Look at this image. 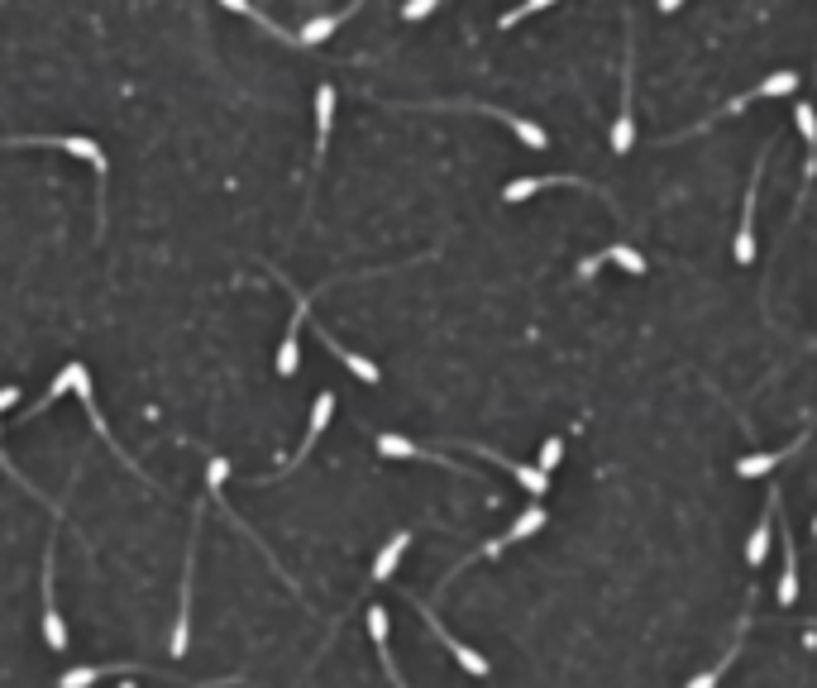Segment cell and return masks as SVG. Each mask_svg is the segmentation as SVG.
Masks as SVG:
<instances>
[{
  "instance_id": "1",
  "label": "cell",
  "mask_w": 817,
  "mask_h": 688,
  "mask_svg": "<svg viewBox=\"0 0 817 688\" xmlns=\"http://www.w3.org/2000/svg\"><path fill=\"white\" fill-rule=\"evenodd\" d=\"M0 144H15V149H39V144H53V149H67V153H77V158H86L91 168H96V177L101 182H110V158L101 153V144L96 139H86V134H5Z\"/></svg>"
},
{
  "instance_id": "2",
  "label": "cell",
  "mask_w": 817,
  "mask_h": 688,
  "mask_svg": "<svg viewBox=\"0 0 817 688\" xmlns=\"http://www.w3.org/2000/svg\"><path fill=\"white\" fill-rule=\"evenodd\" d=\"M631 86H636V39H631V15H626V67H622V115L612 125V153H631L636 144V115H631Z\"/></svg>"
},
{
  "instance_id": "3",
  "label": "cell",
  "mask_w": 817,
  "mask_h": 688,
  "mask_svg": "<svg viewBox=\"0 0 817 688\" xmlns=\"http://www.w3.org/2000/svg\"><path fill=\"white\" fill-rule=\"evenodd\" d=\"M196 536H201V512L192 516V536H187V564H182V607H177V626H172V645L168 655H187L192 641V569H196Z\"/></svg>"
},
{
  "instance_id": "4",
  "label": "cell",
  "mask_w": 817,
  "mask_h": 688,
  "mask_svg": "<svg viewBox=\"0 0 817 688\" xmlns=\"http://www.w3.org/2000/svg\"><path fill=\"white\" fill-rule=\"evenodd\" d=\"M770 153V149H765ZM765 153L755 158V168H751V187H746V206H741V230H736V244H731V254H736V263L746 268V263H755V201H760V172H765Z\"/></svg>"
},
{
  "instance_id": "5",
  "label": "cell",
  "mask_w": 817,
  "mask_h": 688,
  "mask_svg": "<svg viewBox=\"0 0 817 688\" xmlns=\"http://www.w3.org/2000/svg\"><path fill=\"white\" fill-rule=\"evenodd\" d=\"M43 641L53 650H67V622L53 602V545H43Z\"/></svg>"
},
{
  "instance_id": "6",
  "label": "cell",
  "mask_w": 817,
  "mask_h": 688,
  "mask_svg": "<svg viewBox=\"0 0 817 688\" xmlns=\"http://www.w3.org/2000/svg\"><path fill=\"white\" fill-rule=\"evenodd\" d=\"M454 106L478 110V115H493V120H502V125L512 129V134L521 139V144H526V149H550V134H545L536 120H526V115H512V110H497V106H478V101H454Z\"/></svg>"
},
{
  "instance_id": "7",
  "label": "cell",
  "mask_w": 817,
  "mask_h": 688,
  "mask_svg": "<svg viewBox=\"0 0 817 688\" xmlns=\"http://www.w3.org/2000/svg\"><path fill=\"white\" fill-rule=\"evenodd\" d=\"M411 602H416V598H411ZM416 612H421V622H426L430 631H435V636H440V641H445V650H454V660H459V665L469 669L473 679H483V674H488V660H483V655H478V650H469V645H464V641H454V636H450V631H445V626H440V617H435V612H430L426 602H416Z\"/></svg>"
},
{
  "instance_id": "8",
  "label": "cell",
  "mask_w": 817,
  "mask_h": 688,
  "mask_svg": "<svg viewBox=\"0 0 817 688\" xmlns=\"http://www.w3.org/2000/svg\"><path fill=\"white\" fill-rule=\"evenodd\" d=\"M779 540H784V574H779V588H774V598H779V607H794V602H798V550H794V540H789L784 502H779Z\"/></svg>"
},
{
  "instance_id": "9",
  "label": "cell",
  "mask_w": 817,
  "mask_h": 688,
  "mask_svg": "<svg viewBox=\"0 0 817 688\" xmlns=\"http://www.w3.org/2000/svg\"><path fill=\"white\" fill-rule=\"evenodd\" d=\"M330 416H335V392H321V397H316V402H311V430H306V440H301V450L292 454V459H287V464H282L278 473L297 469L301 459H306V454H311V445H316V440H321V435H325V426H330ZM278 473H273V478H278Z\"/></svg>"
},
{
  "instance_id": "10",
  "label": "cell",
  "mask_w": 817,
  "mask_h": 688,
  "mask_svg": "<svg viewBox=\"0 0 817 688\" xmlns=\"http://www.w3.org/2000/svg\"><path fill=\"white\" fill-rule=\"evenodd\" d=\"M536 531H545V507H540V502H531V507H526V512H521V516H516V521H512V526H507V531H502V536L483 545V555H497L502 545H516V540H531V536H536Z\"/></svg>"
},
{
  "instance_id": "11",
  "label": "cell",
  "mask_w": 817,
  "mask_h": 688,
  "mask_svg": "<svg viewBox=\"0 0 817 688\" xmlns=\"http://www.w3.org/2000/svg\"><path fill=\"white\" fill-rule=\"evenodd\" d=\"M550 187H588L583 177H512L507 187H502V201L512 206V201H531L536 192H550Z\"/></svg>"
},
{
  "instance_id": "12",
  "label": "cell",
  "mask_w": 817,
  "mask_h": 688,
  "mask_svg": "<svg viewBox=\"0 0 817 688\" xmlns=\"http://www.w3.org/2000/svg\"><path fill=\"white\" fill-rule=\"evenodd\" d=\"M316 335H321V344H325V349H330V354H335V359H340L344 368H349V373H354V378H359V383H368V387H378V383H383V373H378V364H368L364 354H354V349H344V344L335 340L330 330H316Z\"/></svg>"
},
{
  "instance_id": "13",
  "label": "cell",
  "mask_w": 817,
  "mask_h": 688,
  "mask_svg": "<svg viewBox=\"0 0 817 688\" xmlns=\"http://www.w3.org/2000/svg\"><path fill=\"white\" fill-rule=\"evenodd\" d=\"M330 125H335V86L325 82L316 86V153H311V168L321 172L325 144H330Z\"/></svg>"
},
{
  "instance_id": "14",
  "label": "cell",
  "mask_w": 817,
  "mask_h": 688,
  "mask_svg": "<svg viewBox=\"0 0 817 688\" xmlns=\"http://www.w3.org/2000/svg\"><path fill=\"white\" fill-rule=\"evenodd\" d=\"M378 454L383 459H416V464H445V469H454V459H440V454H430V450H421V445H411L407 435H378Z\"/></svg>"
},
{
  "instance_id": "15",
  "label": "cell",
  "mask_w": 817,
  "mask_h": 688,
  "mask_svg": "<svg viewBox=\"0 0 817 688\" xmlns=\"http://www.w3.org/2000/svg\"><path fill=\"white\" fill-rule=\"evenodd\" d=\"M803 445H808V430H803V435H798V440H794V445H789V450H770V454H746V459H736V478H765V473H770V469H779V464H784V459H789V454H798V450H803Z\"/></svg>"
},
{
  "instance_id": "16",
  "label": "cell",
  "mask_w": 817,
  "mask_h": 688,
  "mask_svg": "<svg viewBox=\"0 0 817 688\" xmlns=\"http://www.w3.org/2000/svg\"><path fill=\"white\" fill-rule=\"evenodd\" d=\"M292 297H297V311H292L287 340H282V349H278V373H282V378H292V373H297V340H301V321H306V306H311V297H306V292H292Z\"/></svg>"
},
{
  "instance_id": "17",
  "label": "cell",
  "mask_w": 817,
  "mask_h": 688,
  "mask_svg": "<svg viewBox=\"0 0 817 688\" xmlns=\"http://www.w3.org/2000/svg\"><path fill=\"white\" fill-rule=\"evenodd\" d=\"M779 497H784V493H770V507H765L760 526H755L751 540H746V564H751V569H760V564H765V555H770V536H774L770 521H774V512H779Z\"/></svg>"
},
{
  "instance_id": "18",
  "label": "cell",
  "mask_w": 817,
  "mask_h": 688,
  "mask_svg": "<svg viewBox=\"0 0 817 688\" xmlns=\"http://www.w3.org/2000/svg\"><path fill=\"white\" fill-rule=\"evenodd\" d=\"M794 125L803 134V144H808V172H803V187H813L817 182V110L808 101H798L794 106Z\"/></svg>"
},
{
  "instance_id": "19",
  "label": "cell",
  "mask_w": 817,
  "mask_h": 688,
  "mask_svg": "<svg viewBox=\"0 0 817 688\" xmlns=\"http://www.w3.org/2000/svg\"><path fill=\"white\" fill-rule=\"evenodd\" d=\"M15 402H20V387H15V383H5V387H0V411H5V407H15ZM0 469L10 473V478H15V483H20V488H24V493H29V497H39V502H43V507H48V512H53V516H63V507H53V502H48V497H43L39 488H34V483H29V478H24V473L15 469V464L5 459V450H0Z\"/></svg>"
},
{
  "instance_id": "20",
  "label": "cell",
  "mask_w": 817,
  "mask_h": 688,
  "mask_svg": "<svg viewBox=\"0 0 817 688\" xmlns=\"http://www.w3.org/2000/svg\"><path fill=\"white\" fill-rule=\"evenodd\" d=\"M359 5H364V0H349V5H344L340 15H321V20L301 24L297 43H301V48H316V43H325V39H330V34H335V29H340L344 20H349V15H354V10H359Z\"/></svg>"
},
{
  "instance_id": "21",
  "label": "cell",
  "mask_w": 817,
  "mask_h": 688,
  "mask_svg": "<svg viewBox=\"0 0 817 688\" xmlns=\"http://www.w3.org/2000/svg\"><path fill=\"white\" fill-rule=\"evenodd\" d=\"M407 550H411V531H397V536H392L383 550H378V559H373V574H368V579H373V583H387L392 574H397V564H402V555H407Z\"/></svg>"
},
{
  "instance_id": "22",
  "label": "cell",
  "mask_w": 817,
  "mask_h": 688,
  "mask_svg": "<svg viewBox=\"0 0 817 688\" xmlns=\"http://www.w3.org/2000/svg\"><path fill=\"white\" fill-rule=\"evenodd\" d=\"M106 674H134V665H86V669H67L58 688H91L96 679H106Z\"/></svg>"
},
{
  "instance_id": "23",
  "label": "cell",
  "mask_w": 817,
  "mask_h": 688,
  "mask_svg": "<svg viewBox=\"0 0 817 688\" xmlns=\"http://www.w3.org/2000/svg\"><path fill=\"white\" fill-rule=\"evenodd\" d=\"M507 473H512V478H516V483H521V488H526L531 497H545V493H550V473H540L536 464H507Z\"/></svg>"
},
{
  "instance_id": "24",
  "label": "cell",
  "mask_w": 817,
  "mask_h": 688,
  "mask_svg": "<svg viewBox=\"0 0 817 688\" xmlns=\"http://www.w3.org/2000/svg\"><path fill=\"white\" fill-rule=\"evenodd\" d=\"M602 258H607V263H622L631 278H645V273H650V268H645V258L636 254L631 244H612V249H602Z\"/></svg>"
},
{
  "instance_id": "25",
  "label": "cell",
  "mask_w": 817,
  "mask_h": 688,
  "mask_svg": "<svg viewBox=\"0 0 817 688\" xmlns=\"http://www.w3.org/2000/svg\"><path fill=\"white\" fill-rule=\"evenodd\" d=\"M225 478H230V459L211 454V464H206V493H211V502H220V507H225Z\"/></svg>"
},
{
  "instance_id": "26",
  "label": "cell",
  "mask_w": 817,
  "mask_h": 688,
  "mask_svg": "<svg viewBox=\"0 0 817 688\" xmlns=\"http://www.w3.org/2000/svg\"><path fill=\"white\" fill-rule=\"evenodd\" d=\"M550 5H555V0H521L516 10H507V15L497 20V29H516V24H521V20H531V15H540V10H550Z\"/></svg>"
},
{
  "instance_id": "27",
  "label": "cell",
  "mask_w": 817,
  "mask_h": 688,
  "mask_svg": "<svg viewBox=\"0 0 817 688\" xmlns=\"http://www.w3.org/2000/svg\"><path fill=\"white\" fill-rule=\"evenodd\" d=\"M559 459H564V435H550V440L540 445V454H536V469L540 473H555Z\"/></svg>"
},
{
  "instance_id": "28",
  "label": "cell",
  "mask_w": 817,
  "mask_h": 688,
  "mask_svg": "<svg viewBox=\"0 0 817 688\" xmlns=\"http://www.w3.org/2000/svg\"><path fill=\"white\" fill-rule=\"evenodd\" d=\"M67 387H72V368H63V373H58V378L48 383V392H43L39 402H34V411H48V407H53V402H58V397L67 392ZM34 411H29V421H34Z\"/></svg>"
},
{
  "instance_id": "29",
  "label": "cell",
  "mask_w": 817,
  "mask_h": 688,
  "mask_svg": "<svg viewBox=\"0 0 817 688\" xmlns=\"http://www.w3.org/2000/svg\"><path fill=\"white\" fill-rule=\"evenodd\" d=\"M736 650H741V645H736ZM736 650H727V660H722V665H712L708 674H698V679H688L684 688H717V679L727 674V665H731V655H736Z\"/></svg>"
},
{
  "instance_id": "30",
  "label": "cell",
  "mask_w": 817,
  "mask_h": 688,
  "mask_svg": "<svg viewBox=\"0 0 817 688\" xmlns=\"http://www.w3.org/2000/svg\"><path fill=\"white\" fill-rule=\"evenodd\" d=\"M435 5H440V0H407V5H402V20H411V24H416V20H426V15H430V10H435Z\"/></svg>"
},
{
  "instance_id": "31",
  "label": "cell",
  "mask_w": 817,
  "mask_h": 688,
  "mask_svg": "<svg viewBox=\"0 0 817 688\" xmlns=\"http://www.w3.org/2000/svg\"><path fill=\"white\" fill-rule=\"evenodd\" d=\"M239 679H211V684H196V688H235Z\"/></svg>"
},
{
  "instance_id": "32",
  "label": "cell",
  "mask_w": 817,
  "mask_h": 688,
  "mask_svg": "<svg viewBox=\"0 0 817 688\" xmlns=\"http://www.w3.org/2000/svg\"><path fill=\"white\" fill-rule=\"evenodd\" d=\"M655 5H660V15H669V10H679L684 0H655Z\"/></svg>"
},
{
  "instance_id": "33",
  "label": "cell",
  "mask_w": 817,
  "mask_h": 688,
  "mask_svg": "<svg viewBox=\"0 0 817 688\" xmlns=\"http://www.w3.org/2000/svg\"><path fill=\"white\" fill-rule=\"evenodd\" d=\"M813 536H817V516H813Z\"/></svg>"
},
{
  "instance_id": "34",
  "label": "cell",
  "mask_w": 817,
  "mask_h": 688,
  "mask_svg": "<svg viewBox=\"0 0 817 688\" xmlns=\"http://www.w3.org/2000/svg\"><path fill=\"white\" fill-rule=\"evenodd\" d=\"M120 688H134V684H129V679H125V684H120Z\"/></svg>"
}]
</instances>
